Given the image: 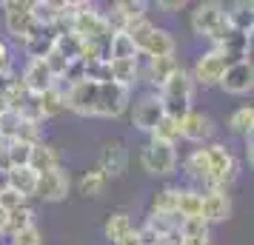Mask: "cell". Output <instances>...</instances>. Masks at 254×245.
<instances>
[{
	"instance_id": "6da1fadb",
	"label": "cell",
	"mask_w": 254,
	"mask_h": 245,
	"mask_svg": "<svg viewBox=\"0 0 254 245\" xmlns=\"http://www.w3.org/2000/svg\"><path fill=\"white\" fill-rule=\"evenodd\" d=\"M203 151H206V163H208V180L203 191L229 194L231 183L237 180V163H234L231 151L223 143H208V146H203Z\"/></svg>"
},
{
	"instance_id": "7a4b0ae2",
	"label": "cell",
	"mask_w": 254,
	"mask_h": 245,
	"mask_svg": "<svg viewBox=\"0 0 254 245\" xmlns=\"http://www.w3.org/2000/svg\"><path fill=\"white\" fill-rule=\"evenodd\" d=\"M191 32H194V35H200V37H206L211 46H214V43H220V40L231 32L226 6H223V3H217V0L197 3L194 12H191Z\"/></svg>"
},
{
	"instance_id": "3957f363",
	"label": "cell",
	"mask_w": 254,
	"mask_h": 245,
	"mask_svg": "<svg viewBox=\"0 0 254 245\" xmlns=\"http://www.w3.org/2000/svg\"><path fill=\"white\" fill-rule=\"evenodd\" d=\"M3 9V23H6V32L12 35V40H20V43H29L35 37L46 35L49 29L35 23V17L29 12V3H20V0H3L0 3Z\"/></svg>"
},
{
	"instance_id": "277c9868",
	"label": "cell",
	"mask_w": 254,
	"mask_h": 245,
	"mask_svg": "<svg viewBox=\"0 0 254 245\" xmlns=\"http://www.w3.org/2000/svg\"><path fill=\"white\" fill-rule=\"evenodd\" d=\"M140 165L154 177H169L177 171V148L169 143L149 140L140 148Z\"/></svg>"
},
{
	"instance_id": "5b68a950",
	"label": "cell",
	"mask_w": 254,
	"mask_h": 245,
	"mask_svg": "<svg viewBox=\"0 0 254 245\" xmlns=\"http://www.w3.org/2000/svg\"><path fill=\"white\" fill-rule=\"evenodd\" d=\"M163 120V100L157 92H146L137 97V103L131 108V126L143 134H151V129Z\"/></svg>"
},
{
	"instance_id": "8992f818",
	"label": "cell",
	"mask_w": 254,
	"mask_h": 245,
	"mask_svg": "<svg viewBox=\"0 0 254 245\" xmlns=\"http://www.w3.org/2000/svg\"><path fill=\"white\" fill-rule=\"evenodd\" d=\"M226 57L223 54H217V51H203V54H197L194 66H191V80H194V86H203V89H208V86H220V77H223V71H226Z\"/></svg>"
},
{
	"instance_id": "52a82bcc",
	"label": "cell",
	"mask_w": 254,
	"mask_h": 245,
	"mask_svg": "<svg viewBox=\"0 0 254 245\" xmlns=\"http://www.w3.org/2000/svg\"><path fill=\"white\" fill-rule=\"evenodd\" d=\"M69 171L63 168V165H58L55 171H46V174L37 177V188H35V197L43 199V202H60V199H66V194H69Z\"/></svg>"
},
{
	"instance_id": "ba28073f",
	"label": "cell",
	"mask_w": 254,
	"mask_h": 245,
	"mask_svg": "<svg viewBox=\"0 0 254 245\" xmlns=\"http://www.w3.org/2000/svg\"><path fill=\"white\" fill-rule=\"evenodd\" d=\"M128 108V89L117 83H100L94 117H120Z\"/></svg>"
},
{
	"instance_id": "9c48e42d",
	"label": "cell",
	"mask_w": 254,
	"mask_h": 245,
	"mask_svg": "<svg viewBox=\"0 0 254 245\" xmlns=\"http://www.w3.org/2000/svg\"><path fill=\"white\" fill-rule=\"evenodd\" d=\"M254 86V69L252 60H237V63H229L223 77H220V89L226 94H249Z\"/></svg>"
},
{
	"instance_id": "30bf717a",
	"label": "cell",
	"mask_w": 254,
	"mask_h": 245,
	"mask_svg": "<svg viewBox=\"0 0 254 245\" xmlns=\"http://www.w3.org/2000/svg\"><path fill=\"white\" fill-rule=\"evenodd\" d=\"M97 89L100 83L83 80L77 86H69L66 89V108L74 111L80 117H94V108H97Z\"/></svg>"
},
{
	"instance_id": "8fae6325",
	"label": "cell",
	"mask_w": 254,
	"mask_h": 245,
	"mask_svg": "<svg viewBox=\"0 0 254 245\" xmlns=\"http://www.w3.org/2000/svg\"><path fill=\"white\" fill-rule=\"evenodd\" d=\"M126 165H128V151H126V143L123 140H109L103 143L100 148V171H103L106 180H117V177L126 174Z\"/></svg>"
},
{
	"instance_id": "7c38bea8",
	"label": "cell",
	"mask_w": 254,
	"mask_h": 245,
	"mask_svg": "<svg viewBox=\"0 0 254 245\" xmlns=\"http://www.w3.org/2000/svg\"><path fill=\"white\" fill-rule=\"evenodd\" d=\"M231 217V197L223 191H200V220L208 228L214 222H226Z\"/></svg>"
},
{
	"instance_id": "4fadbf2b",
	"label": "cell",
	"mask_w": 254,
	"mask_h": 245,
	"mask_svg": "<svg viewBox=\"0 0 254 245\" xmlns=\"http://www.w3.org/2000/svg\"><path fill=\"white\" fill-rule=\"evenodd\" d=\"M180 134H183V140L206 143V140H211V134H214V120H211L206 111H200V108H189L186 117L180 120Z\"/></svg>"
},
{
	"instance_id": "5bb4252c",
	"label": "cell",
	"mask_w": 254,
	"mask_h": 245,
	"mask_svg": "<svg viewBox=\"0 0 254 245\" xmlns=\"http://www.w3.org/2000/svg\"><path fill=\"white\" fill-rule=\"evenodd\" d=\"M194 89H197V86H194V80H191L189 69L177 66V71H174L172 77L157 89V94H160V97H169V100H183V103H191Z\"/></svg>"
},
{
	"instance_id": "9a60e30c",
	"label": "cell",
	"mask_w": 254,
	"mask_h": 245,
	"mask_svg": "<svg viewBox=\"0 0 254 245\" xmlns=\"http://www.w3.org/2000/svg\"><path fill=\"white\" fill-rule=\"evenodd\" d=\"M20 83L26 86V92L29 94H43L46 89L55 86V77H52V71L43 60H26L23 66V74H20Z\"/></svg>"
},
{
	"instance_id": "2e32d148",
	"label": "cell",
	"mask_w": 254,
	"mask_h": 245,
	"mask_svg": "<svg viewBox=\"0 0 254 245\" xmlns=\"http://www.w3.org/2000/svg\"><path fill=\"white\" fill-rule=\"evenodd\" d=\"M109 74L112 83L123 86V89H134L140 83V57H126V60H109Z\"/></svg>"
},
{
	"instance_id": "e0dca14e",
	"label": "cell",
	"mask_w": 254,
	"mask_h": 245,
	"mask_svg": "<svg viewBox=\"0 0 254 245\" xmlns=\"http://www.w3.org/2000/svg\"><path fill=\"white\" fill-rule=\"evenodd\" d=\"M174 49H177V40L169 29H157L154 26V32L149 35L146 40V46H143V57H174Z\"/></svg>"
},
{
	"instance_id": "ac0fdd59",
	"label": "cell",
	"mask_w": 254,
	"mask_h": 245,
	"mask_svg": "<svg viewBox=\"0 0 254 245\" xmlns=\"http://www.w3.org/2000/svg\"><path fill=\"white\" fill-rule=\"evenodd\" d=\"M6 186L12 188V191H17L20 197H35V188H37V174L29 168V165H23V168H9L6 171Z\"/></svg>"
},
{
	"instance_id": "d6986e66",
	"label": "cell",
	"mask_w": 254,
	"mask_h": 245,
	"mask_svg": "<svg viewBox=\"0 0 254 245\" xmlns=\"http://www.w3.org/2000/svg\"><path fill=\"white\" fill-rule=\"evenodd\" d=\"M58 165H60V157H58V151H55L52 146H46V143L32 146V154H29V168H32L37 177L46 174V171H55Z\"/></svg>"
},
{
	"instance_id": "ffe728a7",
	"label": "cell",
	"mask_w": 254,
	"mask_h": 245,
	"mask_svg": "<svg viewBox=\"0 0 254 245\" xmlns=\"http://www.w3.org/2000/svg\"><path fill=\"white\" fill-rule=\"evenodd\" d=\"M37 105H40V117L49 120V117H58L60 111H66V89H60L58 83L46 89L43 94H37Z\"/></svg>"
},
{
	"instance_id": "44dd1931",
	"label": "cell",
	"mask_w": 254,
	"mask_h": 245,
	"mask_svg": "<svg viewBox=\"0 0 254 245\" xmlns=\"http://www.w3.org/2000/svg\"><path fill=\"white\" fill-rule=\"evenodd\" d=\"M29 12H32L37 26L55 29L58 20H60V3H55V0H32V3H29Z\"/></svg>"
},
{
	"instance_id": "7402d4cb",
	"label": "cell",
	"mask_w": 254,
	"mask_h": 245,
	"mask_svg": "<svg viewBox=\"0 0 254 245\" xmlns=\"http://www.w3.org/2000/svg\"><path fill=\"white\" fill-rule=\"evenodd\" d=\"M131 231H134V222H131V217H128L126 211L109 214V220H106V225H103V237L112 245H117L126 234H131Z\"/></svg>"
},
{
	"instance_id": "603a6c76",
	"label": "cell",
	"mask_w": 254,
	"mask_h": 245,
	"mask_svg": "<svg viewBox=\"0 0 254 245\" xmlns=\"http://www.w3.org/2000/svg\"><path fill=\"white\" fill-rule=\"evenodd\" d=\"M177 191L180 186H166L151 197V214H163V217H174L177 214Z\"/></svg>"
},
{
	"instance_id": "cb8c5ba5",
	"label": "cell",
	"mask_w": 254,
	"mask_h": 245,
	"mask_svg": "<svg viewBox=\"0 0 254 245\" xmlns=\"http://www.w3.org/2000/svg\"><path fill=\"white\" fill-rule=\"evenodd\" d=\"M229 14V26L234 32H243V35H252V26H254V12H252V3H234L231 9H226Z\"/></svg>"
},
{
	"instance_id": "d4e9b609",
	"label": "cell",
	"mask_w": 254,
	"mask_h": 245,
	"mask_svg": "<svg viewBox=\"0 0 254 245\" xmlns=\"http://www.w3.org/2000/svg\"><path fill=\"white\" fill-rule=\"evenodd\" d=\"M177 66H180L177 57H149V83H154L160 89L163 83L177 71Z\"/></svg>"
},
{
	"instance_id": "484cf974",
	"label": "cell",
	"mask_w": 254,
	"mask_h": 245,
	"mask_svg": "<svg viewBox=\"0 0 254 245\" xmlns=\"http://www.w3.org/2000/svg\"><path fill=\"white\" fill-rule=\"evenodd\" d=\"M151 140L157 143H169V146H177V140H183V134H180V120H174V117H166L151 129Z\"/></svg>"
},
{
	"instance_id": "4316f807",
	"label": "cell",
	"mask_w": 254,
	"mask_h": 245,
	"mask_svg": "<svg viewBox=\"0 0 254 245\" xmlns=\"http://www.w3.org/2000/svg\"><path fill=\"white\" fill-rule=\"evenodd\" d=\"M254 129V108L252 105H240V108H234L229 117V131L231 134H237V137H246V134H252Z\"/></svg>"
},
{
	"instance_id": "83f0119b",
	"label": "cell",
	"mask_w": 254,
	"mask_h": 245,
	"mask_svg": "<svg viewBox=\"0 0 254 245\" xmlns=\"http://www.w3.org/2000/svg\"><path fill=\"white\" fill-rule=\"evenodd\" d=\"M126 57H140L134 43L128 40L126 32H112V37H109V60H126Z\"/></svg>"
},
{
	"instance_id": "f1b7e54d",
	"label": "cell",
	"mask_w": 254,
	"mask_h": 245,
	"mask_svg": "<svg viewBox=\"0 0 254 245\" xmlns=\"http://www.w3.org/2000/svg\"><path fill=\"white\" fill-rule=\"evenodd\" d=\"M177 217H200V191L197 188H180L177 191Z\"/></svg>"
},
{
	"instance_id": "f546056e",
	"label": "cell",
	"mask_w": 254,
	"mask_h": 245,
	"mask_svg": "<svg viewBox=\"0 0 254 245\" xmlns=\"http://www.w3.org/2000/svg\"><path fill=\"white\" fill-rule=\"evenodd\" d=\"M29 225H35V211L29 208V202H26V205H20V208L9 211V220H6L3 237H14L17 231H23V228H29Z\"/></svg>"
},
{
	"instance_id": "4dcf8cb0",
	"label": "cell",
	"mask_w": 254,
	"mask_h": 245,
	"mask_svg": "<svg viewBox=\"0 0 254 245\" xmlns=\"http://www.w3.org/2000/svg\"><path fill=\"white\" fill-rule=\"evenodd\" d=\"M123 32L128 35V40L134 43V49H137V54H140L143 46H146V40H149V35L154 32V23H151L149 17H140V20H131V23L123 26Z\"/></svg>"
},
{
	"instance_id": "1f68e13d",
	"label": "cell",
	"mask_w": 254,
	"mask_h": 245,
	"mask_svg": "<svg viewBox=\"0 0 254 245\" xmlns=\"http://www.w3.org/2000/svg\"><path fill=\"white\" fill-rule=\"evenodd\" d=\"M106 186H109V180L103 177V171H100V168L86 171V174L80 177V183H77V188H80L83 197H100V194L106 191Z\"/></svg>"
},
{
	"instance_id": "d6a6232c",
	"label": "cell",
	"mask_w": 254,
	"mask_h": 245,
	"mask_svg": "<svg viewBox=\"0 0 254 245\" xmlns=\"http://www.w3.org/2000/svg\"><path fill=\"white\" fill-rule=\"evenodd\" d=\"M186 174L191 177V180H197V183H203L206 186V180H208V163H206V151L203 148H194V151L186 157Z\"/></svg>"
},
{
	"instance_id": "836d02e7",
	"label": "cell",
	"mask_w": 254,
	"mask_h": 245,
	"mask_svg": "<svg viewBox=\"0 0 254 245\" xmlns=\"http://www.w3.org/2000/svg\"><path fill=\"white\" fill-rule=\"evenodd\" d=\"M23 49H26V57H29V60H46V54L55 49V32L49 29L46 35H40V37H35V40H29Z\"/></svg>"
},
{
	"instance_id": "e575fe53",
	"label": "cell",
	"mask_w": 254,
	"mask_h": 245,
	"mask_svg": "<svg viewBox=\"0 0 254 245\" xmlns=\"http://www.w3.org/2000/svg\"><path fill=\"white\" fill-rule=\"evenodd\" d=\"M29 154H32V146H29V143H20V140L6 143V157H9V165H12V168L29 165Z\"/></svg>"
},
{
	"instance_id": "d590c367",
	"label": "cell",
	"mask_w": 254,
	"mask_h": 245,
	"mask_svg": "<svg viewBox=\"0 0 254 245\" xmlns=\"http://www.w3.org/2000/svg\"><path fill=\"white\" fill-rule=\"evenodd\" d=\"M9 245H43V234L37 225H29L23 231H17L14 237H9Z\"/></svg>"
},
{
	"instance_id": "8d00e7d4",
	"label": "cell",
	"mask_w": 254,
	"mask_h": 245,
	"mask_svg": "<svg viewBox=\"0 0 254 245\" xmlns=\"http://www.w3.org/2000/svg\"><path fill=\"white\" fill-rule=\"evenodd\" d=\"M177 231H180V237H203V234H208V225L200 217H186V220H180Z\"/></svg>"
},
{
	"instance_id": "74e56055",
	"label": "cell",
	"mask_w": 254,
	"mask_h": 245,
	"mask_svg": "<svg viewBox=\"0 0 254 245\" xmlns=\"http://www.w3.org/2000/svg\"><path fill=\"white\" fill-rule=\"evenodd\" d=\"M20 205H26V197H20L12 188H3L0 191V208L3 211H14V208H20Z\"/></svg>"
},
{
	"instance_id": "f35d334b",
	"label": "cell",
	"mask_w": 254,
	"mask_h": 245,
	"mask_svg": "<svg viewBox=\"0 0 254 245\" xmlns=\"http://www.w3.org/2000/svg\"><path fill=\"white\" fill-rule=\"evenodd\" d=\"M0 71H12V49L6 40H0Z\"/></svg>"
},
{
	"instance_id": "ab89813d",
	"label": "cell",
	"mask_w": 254,
	"mask_h": 245,
	"mask_svg": "<svg viewBox=\"0 0 254 245\" xmlns=\"http://www.w3.org/2000/svg\"><path fill=\"white\" fill-rule=\"evenodd\" d=\"M180 245H211V234H203V237H180Z\"/></svg>"
},
{
	"instance_id": "60d3db41",
	"label": "cell",
	"mask_w": 254,
	"mask_h": 245,
	"mask_svg": "<svg viewBox=\"0 0 254 245\" xmlns=\"http://www.w3.org/2000/svg\"><path fill=\"white\" fill-rule=\"evenodd\" d=\"M157 6H160V9H166V12H177V9H183L186 3H183V0H160Z\"/></svg>"
},
{
	"instance_id": "b9f144b4",
	"label": "cell",
	"mask_w": 254,
	"mask_h": 245,
	"mask_svg": "<svg viewBox=\"0 0 254 245\" xmlns=\"http://www.w3.org/2000/svg\"><path fill=\"white\" fill-rule=\"evenodd\" d=\"M117 245H140V240H137V231L126 234V237H123V240H120Z\"/></svg>"
},
{
	"instance_id": "7bdbcfd3",
	"label": "cell",
	"mask_w": 254,
	"mask_h": 245,
	"mask_svg": "<svg viewBox=\"0 0 254 245\" xmlns=\"http://www.w3.org/2000/svg\"><path fill=\"white\" fill-rule=\"evenodd\" d=\"M12 108H9V100H6V94H0V117L3 114H9Z\"/></svg>"
},
{
	"instance_id": "ee69618b",
	"label": "cell",
	"mask_w": 254,
	"mask_h": 245,
	"mask_svg": "<svg viewBox=\"0 0 254 245\" xmlns=\"http://www.w3.org/2000/svg\"><path fill=\"white\" fill-rule=\"evenodd\" d=\"M6 220H9V211L0 208V237H3V231H6Z\"/></svg>"
}]
</instances>
